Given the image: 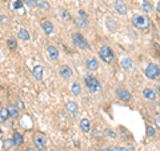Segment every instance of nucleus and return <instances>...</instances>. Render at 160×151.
<instances>
[{"label":"nucleus","mask_w":160,"mask_h":151,"mask_svg":"<svg viewBox=\"0 0 160 151\" xmlns=\"http://www.w3.org/2000/svg\"><path fill=\"white\" fill-rule=\"evenodd\" d=\"M85 67H87V70L88 71H96L99 68V62H97V59L96 58H93V56H89V58H87L85 59Z\"/></svg>","instance_id":"nucleus-10"},{"label":"nucleus","mask_w":160,"mask_h":151,"mask_svg":"<svg viewBox=\"0 0 160 151\" xmlns=\"http://www.w3.org/2000/svg\"><path fill=\"white\" fill-rule=\"evenodd\" d=\"M99 56H100V59L103 60L104 63L109 64V63L113 62L115 54H113V51L111 50V47H108V46H103V47L100 48V51H99Z\"/></svg>","instance_id":"nucleus-4"},{"label":"nucleus","mask_w":160,"mask_h":151,"mask_svg":"<svg viewBox=\"0 0 160 151\" xmlns=\"http://www.w3.org/2000/svg\"><path fill=\"white\" fill-rule=\"evenodd\" d=\"M47 54H48V58H49L51 60H57L59 59V50L56 48L55 46H48V48H47Z\"/></svg>","instance_id":"nucleus-14"},{"label":"nucleus","mask_w":160,"mask_h":151,"mask_svg":"<svg viewBox=\"0 0 160 151\" xmlns=\"http://www.w3.org/2000/svg\"><path fill=\"white\" fill-rule=\"evenodd\" d=\"M73 20H75L76 27H79V28H85L88 26V16L83 9H80V11L77 12V15L75 16Z\"/></svg>","instance_id":"nucleus-6"},{"label":"nucleus","mask_w":160,"mask_h":151,"mask_svg":"<svg viewBox=\"0 0 160 151\" xmlns=\"http://www.w3.org/2000/svg\"><path fill=\"white\" fill-rule=\"evenodd\" d=\"M156 11L160 14V1H159V3H157V6H156Z\"/></svg>","instance_id":"nucleus-36"},{"label":"nucleus","mask_w":160,"mask_h":151,"mask_svg":"<svg viewBox=\"0 0 160 151\" xmlns=\"http://www.w3.org/2000/svg\"><path fill=\"white\" fill-rule=\"evenodd\" d=\"M105 134L108 135L109 138H116V132H115L113 130H111V128H107L105 130Z\"/></svg>","instance_id":"nucleus-30"},{"label":"nucleus","mask_w":160,"mask_h":151,"mask_svg":"<svg viewBox=\"0 0 160 151\" xmlns=\"http://www.w3.org/2000/svg\"><path fill=\"white\" fill-rule=\"evenodd\" d=\"M145 76L148 79H157L160 76V68L156 64H148L145 68Z\"/></svg>","instance_id":"nucleus-7"},{"label":"nucleus","mask_w":160,"mask_h":151,"mask_svg":"<svg viewBox=\"0 0 160 151\" xmlns=\"http://www.w3.org/2000/svg\"><path fill=\"white\" fill-rule=\"evenodd\" d=\"M59 75H60L61 79H64V80H69V79L73 76V70H72L68 64H63L59 68Z\"/></svg>","instance_id":"nucleus-8"},{"label":"nucleus","mask_w":160,"mask_h":151,"mask_svg":"<svg viewBox=\"0 0 160 151\" xmlns=\"http://www.w3.org/2000/svg\"><path fill=\"white\" fill-rule=\"evenodd\" d=\"M155 134H156V131H155V128H153V127H151V126H148V127H147V135H148L149 138L155 136Z\"/></svg>","instance_id":"nucleus-29"},{"label":"nucleus","mask_w":160,"mask_h":151,"mask_svg":"<svg viewBox=\"0 0 160 151\" xmlns=\"http://www.w3.org/2000/svg\"><path fill=\"white\" fill-rule=\"evenodd\" d=\"M15 8H21V0H17L15 3Z\"/></svg>","instance_id":"nucleus-34"},{"label":"nucleus","mask_w":160,"mask_h":151,"mask_svg":"<svg viewBox=\"0 0 160 151\" xmlns=\"http://www.w3.org/2000/svg\"><path fill=\"white\" fill-rule=\"evenodd\" d=\"M72 42H73L75 46H76L77 48H80V50H88L89 48L88 42L85 40V38L80 32H73L72 34Z\"/></svg>","instance_id":"nucleus-5"},{"label":"nucleus","mask_w":160,"mask_h":151,"mask_svg":"<svg viewBox=\"0 0 160 151\" xmlns=\"http://www.w3.org/2000/svg\"><path fill=\"white\" fill-rule=\"evenodd\" d=\"M36 7L43 12H48L51 9V4L48 0H36Z\"/></svg>","instance_id":"nucleus-15"},{"label":"nucleus","mask_w":160,"mask_h":151,"mask_svg":"<svg viewBox=\"0 0 160 151\" xmlns=\"http://www.w3.org/2000/svg\"><path fill=\"white\" fill-rule=\"evenodd\" d=\"M116 96L119 98L120 100H123V102H129L131 100V92L127 91L125 88H123V87H117L116 88Z\"/></svg>","instance_id":"nucleus-9"},{"label":"nucleus","mask_w":160,"mask_h":151,"mask_svg":"<svg viewBox=\"0 0 160 151\" xmlns=\"http://www.w3.org/2000/svg\"><path fill=\"white\" fill-rule=\"evenodd\" d=\"M115 9H116L117 14H120V15L127 14V4L124 3V0H116V1H115Z\"/></svg>","instance_id":"nucleus-13"},{"label":"nucleus","mask_w":160,"mask_h":151,"mask_svg":"<svg viewBox=\"0 0 160 151\" xmlns=\"http://www.w3.org/2000/svg\"><path fill=\"white\" fill-rule=\"evenodd\" d=\"M43 66L40 64H36L33 67V70H32V75H33V78L36 79V80H41L43 79Z\"/></svg>","instance_id":"nucleus-17"},{"label":"nucleus","mask_w":160,"mask_h":151,"mask_svg":"<svg viewBox=\"0 0 160 151\" xmlns=\"http://www.w3.org/2000/svg\"><path fill=\"white\" fill-rule=\"evenodd\" d=\"M112 151H128V150L125 147H113Z\"/></svg>","instance_id":"nucleus-32"},{"label":"nucleus","mask_w":160,"mask_h":151,"mask_svg":"<svg viewBox=\"0 0 160 151\" xmlns=\"http://www.w3.org/2000/svg\"><path fill=\"white\" fill-rule=\"evenodd\" d=\"M7 46L9 50H16V47H17V43H16V40L13 38H9L7 40Z\"/></svg>","instance_id":"nucleus-26"},{"label":"nucleus","mask_w":160,"mask_h":151,"mask_svg":"<svg viewBox=\"0 0 160 151\" xmlns=\"http://www.w3.org/2000/svg\"><path fill=\"white\" fill-rule=\"evenodd\" d=\"M156 94L160 95V86H156Z\"/></svg>","instance_id":"nucleus-37"},{"label":"nucleus","mask_w":160,"mask_h":151,"mask_svg":"<svg viewBox=\"0 0 160 151\" xmlns=\"http://www.w3.org/2000/svg\"><path fill=\"white\" fill-rule=\"evenodd\" d=\"M121 67L125 68V70H129L132 67V60L128 59V58H123L121 59Z\"/></svg>","instance_id":"nucleus-25"},{"label":"nucleus","mask_w":160,"mask_h":151,"mask_svg":"<svg viewBox=\"0 0 160 151\" xmlns=\"http://www.w3.org/2000/svg\"><path fill=\"white\" fill-rule=\"evenodd\" d=\"M71 92L73 95H80L81 94V87H80V83H77V82H75V83H72L71 86Z\"/></svg>","instance_id":"nucleus-24"},{"label":"nucleus","mask_w":160,"mask_h":151,"mask_svg":"<svg viewBox=\"0 0 160 151\" xmlns=\"http://www.w3.org/2000/svg\"><path fill=\"white\" fill-rule=\"evenodd\" d=\"M143 96L147 100H156L157 94H156V91H153L152 88H144L143 90Z\"/></svg>","instance_id":"nucleus-16"},{"label":"nucleus","mask_w":160,"mask_h":151,"mask_svg":"<svg viewBox=\"0 0 160 151\" xmlns=\"http://www.w3.org/2000/svg\"><path fill=\"white\" fill-rule=\"evenodd\" d=\"M57 12H59V18H60V20L64 23V24H69V23H71L72 16L65 8H59Z\"/></svg>","instance_id":"nucleus-11"},{"label":"nucleus","mask_w":160,"mask_h":151,"mask_svg":"<svg viewBox=\"0 0 160 151\" xmlns=\"http://www.w3.org/2000/svg\"><path fill=\"white\" fill-rule=\"evenodd\" d=\"M41 28L44 30V32L47 34V35H52L53 31H55V27H53V24L49 22V20H47V19L41 20Z\"/></svg>","instance_id":"nucleus-12"},{"label":"nucleus","mask_w":160,"mask_h":151,"mask_svg":"<svg viewBox=\"0 0 160 151\" xmlns=\"http://www.w3.org/2000/svg\"><path fill=\"white\" fill-rule=\"evenodd\" d=\"M157 107H159V110H160V102H159V104H157Z\"/></svg>","instance_id":"nucleus-40"},{"label":"nucleus","mask_w":160,"mask_h":151,"mask_svg":"<svg viewBox=\"0 0 160 151\" xmlns=\"http://www.w3.org/2000/svg\"><path fill=\"white\" fill-rule=\"evenodd\" d=\"M141 7H143V9H144L145 12H151V11H152V6L148 3V1H143Z\"/></svg>","instance_id":"nucleus-28"},{"label":"nucleus","mask_w":160,"mask_h":151,"mask_svg":"<svg viewBox=\"0 0 160 151\" xmlns=\"http://www.w3.org/2000/svg\"><path fill=\"white\" fill-rule=\"evenodd\" d=\"M84 83H85V87L88 88L89 92H99L101 90V83L97 80V78L93 75H87L84 78Z\"/></svg>","instance_id":"nucleus-1"},{"label":"nucleus","mask_w":160,"mask_h":151,"mask_svg":"<svg viewBox=\"0 0 160 151\" xmlns=\"http://www.w3.org/2000/svg\"><path fill=\"white\" fill-rule=\"evenodd\" d=\"M11 146H15V144H13V140H12V139L4 140V147H5V148H9Z\"/></svg>","instance_id":"nucleus-31"},{"label":"nucleus","mask_w":160,"mask_h":151,"mask_svg":"<svg viewBox=\"0 0 160 151\" xmlns=\"http://www.w3.org/2000/svg\"><path fill=\"white\" fill-rule=\"evenodd\" d=\"M65 108H67V111H68V112L71 114V115H76L77 111H79V106H77L75 102H69V103H67Z\"/></svg>","instance_id":"nucleus-21"},{"label":"nucleus","mask_w":160,"mask_h":151,"mask_svg":"<svg viewBox=\"0 0 160 151\" xmlns=\"http://www.w3.org/2000/svg\"><path fill=\"white\" fill-rule=\"evenodd\" d=\"M32 142H33V146L36 150L44 151L47 148V136L43 132H36L32 138Z\"/></svg>","instance_id":"nucleus-3"},{"label":"nucleus","mask_w":160,"mask_h":151,"mask_svg":"<svg viewBox=\"0 0 160 151\" xmlns=\"http://www.w3.org/2000/svg\"><path fill=\"white\" fill-rule=\"evenodd\" d=\"M132 24L139 30H148L149 28V19L145 15H135L132 18Z\"/></svg>","instance_id":"nucleus-2"},{"label":"nucleus","mask_w":160,"mask_h":151,"mask_svg":"<svg viewBox=\"0 0 160 151\" xmlns=\"http://www.w3.org/2000/svg\"><path fill=\"white\" fill-rule=\"evenodd\" d=\"M24 6L28 8H35L36 7V0H24Z\"/></svg>","instance_id":"nucleus-27"},{"label":"nucleus","mask_w":160,"mask_h":151,"mask_svg":"<svg viewBox=\"0 0 160 151\" xmlns=\"http://www.w3.org/2000/svg\"><path fill=\"white\" fill-rule=\"evenodd\" d=\"M8 112H9V118L11 119H17L19 116V108L16 104H9L8 106Z\"/></svg>","instance_id":"nucleus-20"},{"label":"nucleus","mask_w":160,"mask_h":151,"mask_svg":"<svg viewBox=\"0 0 160 151\" xmlns=\"http://www.w3.org/2000/svg\"><path fill=\"white\" fill-rule=\"evenodd\" d=\"M17 38L23 42H28L29 39H31V35H29L27 28H20V30L17 31Z\"/></svg>","instance_id":"nucleus-19"},{"label":"nucleus","mask_w":160,"mask_h":151,"mask_svg":"<svg viewBox=\"0 0 160 151\" xmlns=\"http://www.w3.org/2000/svg\"><path fill=\"white\" fill-rule=\"evenodd\" d=\"M25 151H36V148H33V147H27Z\"/></svg>","instance_id":"nucleus-35"},{"label":"nucleus","mask_w":160,"mask_h":151,"mask_svg":"<svg viewBox=\"0 0 160 151\" xmlns=\"http://www.w3.org/2000/svg\"><path fill=\"white\" fill-rule=\"evenodd\" d=\"M155 122H156L157 127L160 128V115H156V116H155Z\"/></svg>","instance_id":"nucleus-33"},{"label":"nucleus","mask_w":160,"mask_h":151,"mask_svg":"<svg viewBox=\"0 0 160 151\" xmlns=\"http://www.w3.org/2000/svg\"><path fill=\"white\" fill-rule=\"evenodd\" d=\"M101 151H112V148H108V147H107V148H103Z\"/></svg>","instance_id":"nucleus-38"},{"label":"nucleus","mask_w":160,"mask_h":151,"mask_svg":"<svg viewBox=\"0 0 160 151\" xmlns=\"http://www.w3.org/2000/svg\"><path fill=\"white\" fill-rule=\"evenodd\" d=\"M80 130H81L84 134H88V132L91 131V122H89V119L83 118L81 120H80Z\"/></svg>","instance_id":"nucleus-18"},{"label":"nucleus","mask_w":160,"mask_h":151,"mask_svg":"<svg viewBox=\"0 0 160 151\" xmlns=\"http://www.w3.org/2000/svg\"><path fill=\"white\" fill-rule=\"evenodd\" d=\"M12 140H13V144H15V146H23V143H24L23 136H21V135L19 134L17 131L13 132V135H12Z\"/></svg>","instance_id":"nucleus-22"},{"label":"nucleus","mask_w":160,"mask_h":151,"mask_svg":"<svg viewBox=\"0 0 160 151\" xmlns=\"http://www.w3.org/2000/svg\"><path fill=\"white\" fill-rule=\"evenodd\" d=\"M9 119V112H8V108L3 107L0 110V123H5V122Z\"/></svg>","instance_id":"nucleus-23"},{"label":"nucleus","mask_w":160,"mask_h":151,"mask_svg":"<svg viewBox=\"0 0 160 151\" xmlns=\"http://www.w3.org/2000/svg\"><path fill=\"white\" fill-rule=\"evenodd\" d=\"M5 151H8V150H5Z\"/></svg>","instance_id":"nucleus-41"},{"label":"nucleus","mask_w":160,"mask_h":151,"mask_svg":"<svg viewBox=\"0 0 160 151\" xmlns=\"http://www.w3.org/2000/svg\"><path fill=\"white\" fill-rule=\"evenodd\" d=\"M1 135H3V131H1V128H0V136H1Z\"/></svg>","instance_id":"nucleus-39"}]
</instances>
